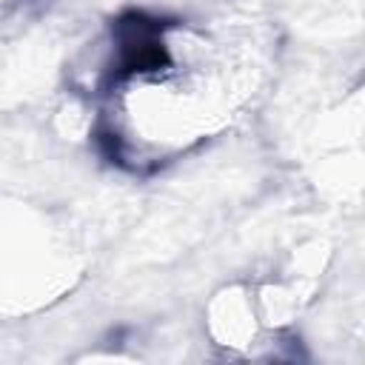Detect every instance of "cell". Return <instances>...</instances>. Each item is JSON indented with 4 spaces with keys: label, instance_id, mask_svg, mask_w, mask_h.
Here are the masks:
<instances>
[{
    "label": "cell",
    "instance_id": "1",
    "mask_svg": "<svg viewBox=\"0 0 365 365\" xmlns=\"http://www.w3.org/2000/svg\"><path fill=\"white\" fill-rule=\"evenodd\" d=\"M251 66L222 43L145 14H128L91 46L83 94L100 97L97 137L128 168L163 165L214 137L242 106Z\"/></svg>",
    "mask_w": 365,
    "mask_h": 365
},
{
    "label": "cell",
    "instance_id": "2",
    "mask_svg": "<svg viewBox=\"0 0 365 365\" xmlns=\"http://www.w3.org/2000/svg\"><path fill=\"white\" fill-rule=\"evenodd\" d=\"M262 319L257 299L242 288H225L208 305V331L228 351H251L259 342Z\"/></svg>",
    "mask_w": 365,
    "mask_h": 365
}]
</instances>
